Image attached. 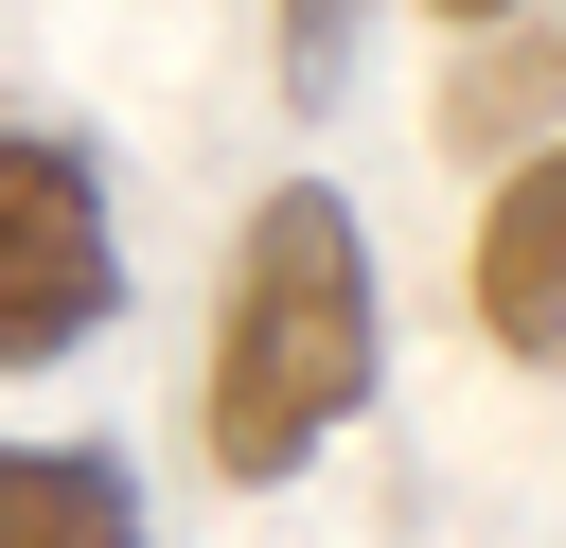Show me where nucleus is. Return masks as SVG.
<instances>
[{
    "mask_svg": "<svg viewBox=\"0 0 566 548\" xmlns=\"http://www.w3.org/2000/svg\"><path fill=\"white\" fill-rule=\"evenodd\" d=\"M424 18H460V35H495V18H531V0H424Z\"/></svg>",
    "mask_w": 566,
    "mask_h": 548,
    "instance_id": "nucleus-6",
    "label": "nucleus"
},
{
    "mask_svg": "<svg viewBox=\"0 0 566 548\" xmlns=\"http://www.w3.org/2000/svg\"><path fill=\"white\" fill-rule=\"evenodd\" d=\"M0 548H159L106 442H0Z\"/></svg>",
    "mask_w": 566,
    "mask_h": 548,
    "instance_id": "nucleus-4",
    "label": "nucleus"
},
{
    "mask_svg": "<svg viewBox=\"0 0 566 548\" xmlns=\"http://www.w3.org/2000/svg\"><path fill=\"white\" fill-rule=\"evenodd\" d=\"M389 371V283H371V230L336 177H283L248 194L230 230V301H212V371H195V442L230 495H283L301 460H336V424L371 407Z\"/></svg>",
    "mask_w": 566,
    "mask_h": 548,
    "instance_id": "nucleus-1",
    "label": "nucleus"
},
{
    "mask_svg": "<svg viewBox=\"0 0 566 548\" xmlns=\"http://www.w3.org/2000/svg\"><path fill=\"white\" fill-rule=\"evenodd\" d=\"M460 318H478L513 371H566V141H531V159L478 194V247H460Z\"/></svg>",
    "mask_w": 566,
    "mask_h": 548,
    "instance_id": "nucleus-3",
    "label": "nucleus"
},
{
    "mask_svg": "<svg viewBox=\"0 0 566 548\" xmlns=\"http://www.w3.org/2000/svg\"><path fill=\"white\" fill-rule=\"evenodd\" d=\"M354 18H371V0H283V106H336V71H354Z\"/></svg>",
    "mask_w": 566,
    "mask_h": 548,
    "instance_id": "nucleus-5",
    "label": "nucleus"
},
{
    "mask_svg": "<svg viewBox=\"0 0 566 548\" xmlns=\"http://www.w3.org/2000/svg\"><path fill=\"white\" fill-rule=\"evenodd\" d=\"M124 318V212L71 124H0V371H71Z\"/></svg>",
    "mask_w": 566,
    "mask_h": 548,
    "instance_id": "nucleus-2",
    "label": "nucleus"
}]
</instances>
